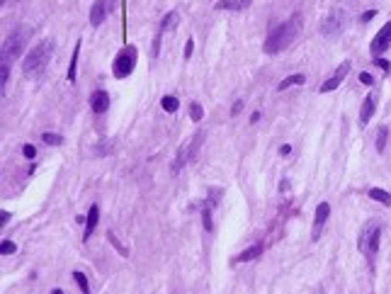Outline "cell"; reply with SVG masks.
<instances>
[{"label": "cell", "mask_w": 391, "mask_h": 294, "mask_svg": "<svg viewBox=\"0 0 391 294\" xmlns=\"http://www.w3.org/2000/svg\"><path fill=\"white\" fill-rule=\"evenodd\" d=\"M299 32H301V17L299 15H294V17H289L287 22H282V24H277L270 34H267V39H265V54H279V51H284L297 37H299Z\"/></svg>", "instance_id": "6da1fadb"}, {"label": "cell", "mask_w": 391, "mask_h": 294, "mask_svg": "<svg viewBox=\"0 0 391 294\" xmlns=\"http://www.w3.org/2000/svg\"><path fill=\"white\" fill-rule=\"evenodd\" d=\"M51 54H54V42L44 39L42 44H37L34 49H29L27 56L22 59V73L34 75V73H39V71H44L46 64H49V59H51Z\"/></svg>", "instance_id": "7a4b0ae2"}, {"label": "cell", "mask_w": 391, "mask_h": 294, "mask_svg": "<svg viewBox=\"0 0 391 294\" xmlns=\"http://www.w3.org/2000/svg\"><path fill=\"white\" fill-rule=\"evenodd\" d=\"M27 37L29 32L27 29H12L7 34V39L2 42V64H12L15 59L22 56V49L27 44Z\"/></svg>", "instance_id": "3957f363"}, {"label": "cell", "mask_w": 391, "mask_h": 294, "mask_svg": "<svg viewBox=\"0 0 391 294\" xmlns=\"http://www.w3.org/2000/svg\"><path fill=\"white\" fill-rule=\"evenodd\" d=\"M136 61H138L136 46H124L112 61V75L115 78H129L136 68Z\"/></svg>", "instance_id": "277c9868"}, {"label": "cell", "mask_w": 391, "mask_h": 294, "mask_svg": "<svg viewBox=\"0 0 391 294\" xmlns=\"http://www.w3.org/2000/svg\"><path fill=\"white\" fill-rule=\"evenodd\" d=\"M379 241H382V228H379L377 224H369V226L365 228L362 238H360L362 253H365L367 258H374V255L379 253Z\"/></svg>", "instance_id": "5b68a950"}, {"label": "cell", "mask_w": 391, "mask_h": 294, "mask_svg": "<svg viewBox=\"0 0 391 294\" xmlns=\"http://www.w3.org/2000/svg\"><path fill=\"white\" fill-rule=\"evenodd\" d=\"M115 7H117V0H95L92 7H90V24H92V27H100Z\"/></svg>", "instance_id": "8992f818"}, {"label": "cell", "mask_w": 391, "mask_h": 294, "mask_svg": "<svg viewBox=\"0 0 391 294\" xmlns=\"http://www.w3.org/2000/svg\"><path fill=\"white\" fill-rule=\"evenodd\" d=\"M389 46H391V20L374 34V39L369 44V51H372V56H382Z\"/></svg>", "instance_id": "52a82bcc"}, {"label": "cell", "mask_w": 391, "mask_h": 294, "mask_svg": "<svg viewBox=\"0 0 391 294\" xmlns=\"http://www.w3.org/2000/svg\"><path fill=\"white\" fill-rule=\"evenodd\" d=\"M202 136H204V134H195L190 144H185V146L178 148V156H175V160H173V173H178V170H183V168H185V163L192 158V151L202 144Z\"/></svg>", "instance_id": "ba28073f"}, {"label": "cell", "mask_w": 391, "mask_h": 294, "mask_svg": "<svg viewBox=\"0 0 391 294\" xmlns=\"http://www.w3.org/2000/svg\"><path fill=\"white\" fill-rule=\"evenodd\" d=\"M347 73H350V61H343V64L333 71V75H330L326 83L321 85V92H330V90H335V88L345 80V75H347Z\"/></svg>", "instance_id": "9c48e42d"}, {"label": "cell", "mask_w": 391, "mask_h": 294, "mask_svg": "<svg viewBox=\"0 0 391 294\" xmlns=\"http://www.w3.org/2000/svg\"><path fill=\"white\" fill-rule=\"evenodd\" d=\"M328 217H330V204H328V202H321V204L316 207V214H314V233H311L314 241H319V236H321V231H323V226H326Z\"/></svg>", "instance_id": "30bf717a"}, {"label": "cell", "mask_w": 391, "mask_h": 294, "mask_svg": "<svg viewBox=\"0 0 391 294\" xmlns=\"http://www.w3.org/2000/svg\"><path fill=\"white\" fill-rule=\"evenodd\" d=\"M90 110L95 114H105L110 110V92L107 90H95L90 95Z\"/></svg>", "instance_id": "8fae6325"}, {"label": "cell", "mask_w": 391, "mask_h": 294, "mask_svg": "<svg viewBox=\"0 0 391 294\" xmlns=\"http://www.w3.org/2000/svg\"><path fill=\"white\" fill-rule=\"evenodd\" d=\"M97 221H100V207H97V204H90L88 217H85V231H83V241H85V243L90 241L92 231L97 228Z\"/></svg>", "instance_id": "7c38bea8"}, {"label": "cell", "mask_w": 391, "mask_h": 294, "mask_svg": "<svg viewBox=\"0 0 391 294\" xmlns=\"http://www.w3.org/2000/svg\"><path fill=\"white\" fill-rule=\"evenodd\" d=\"M374 112H377V95H367L362 102V110H360V124L367 127L369 119L374 117Z\"/></svg>", "instance_id": "4fadbf2b"}, {"label": "cell", "mask_w": 391, "mask_h": 294, "mask_svg": "<svg viewBox=\"0 0 391 294\" xmlns=\"http://www.w3.org/2000/svg\"><path fill=\"white\" fill-rule=\"evenodd\" d=\"M340 27H343V12H340V10H335L330 17H326L323 34H335V32H340Z\"/></svg>", "instance_id": "5bb4252c"}, {"label": "cell", "mask_w": 391, "mask_h": 294, "mask_svg": "<svg viewBox=\"0 0 391 294\" xmlns=\"http://www.w3.org/2000/svg\"><path fill=\"white\" fill-rule=\"evenodd\" d=\"M262 248H265L262 243H255V246L246 248L243 253H238V255L233 258V263H248V260H255V258H258V255L262 253Z\"/></svg>", "instance_id": "9a60e30c"}, {"label": "cell", "mask_w": 391, "mask_h": 294, "mask_svg": "<svg viewBox=\"0 0 391 294\" xmlns=\"http://www.w3.org/2000/svg\"><path fill=\"white\" fill-rule=\"evenodd\" d=\"M178 22H180V15H178V10H170V12H165V15H163L158 32H161V34H165V32H168V29H173Z\"/></svg>", "instance_id": "2e32d148"}, {"label": "cell", "mask_w": 391, "mask_h": 294, "mask_svg": "<svg viewBox=\"0 0 391 294\" xmlns=\"http://www.w3.org/2000/svg\"><path fill=\"white\" fill-rule=\"evenodd\" d=\"M248 5H251V0H216L214 2L216 10H243Z\"/></svg>", "instance_id": "e0dca14e"}, {"label": "cell", "mask_w": 391, "mask_h": 294, "mask_svg": "<svg viewBox=\"0 0 391 294\" xmlns=\"http://www.w3.org/2000/svg\"><path fill=\"white\" fill-rule=\"evenodd\" d=\"M161 107H163V112L175 114V112L180 110V100H178L175 95H163V97H161Z\"/></svg>", "instance_id": "ac0fdd59"}, {"label": "cell", "mask_w": 391, "mask_h": 294, "mask_svg": "<svg viewBox=\"0 0 391 294\" xmlns=\"http://www.w3.org/2000/svg\"><path fill=\"white\" fill-rule=\"evenodd\" d=\"M367 195H369L374 202H379V204H384V207H391V192H387V190H382V187H372Z\"/></svg>", "instance_id": "d6986e66"}, {"label": "cell", "mask_w": 391, "mask_h": 294, "mask_svg": "<svg viewBox=\"0 0 391 294\" xmlns=\"http://www.w3.org/2000/svg\"><path fill=\"white\" fill-rule=\"evenodd\" d=\"M306 83V75H301V73H294V75H287L279 85H277V90L282 92V90H287V88H292V85H304Z\"/></svg>", "instance_id": "ffe728a7"}, {"label": "cell", "mask_w": 391, "mask_h": 294, "mask_svg": "<svg viewBox=\"0 0 391 294\" xmlns=\"http://www.w3.org/2000/svg\"><path fill=\"white\" fill-rule=\"evenodd\" d=\"M387 141H389V127H387V124H382V127L377 129V139H374V146H377V151H379V153H384Z\"/></svg>", "instance_id": "44dd1931"}, {"label": "cell", "mask_w": 391, "mask_h": 294, "mask_svg": "<svg viewBox=\"0 0 391 294\" xmlns=\"http://www.w3.org/2000/svg\"><path fill=\"white\" fill-rule=\"evenodd\" d=\"M78 59H80V42L75 44V49H73V56H70V66H68V80H70V83L75 80V68H78Z\"/></svg>", "instance_id": "7402d4cb"}, {"label": "cell", "mask_w": 391, "mask_h": 294, "mask_svg": "<svg viewBox=\"0 0 391 294\" xmlns=\"http://www.w3.org/2000/svg\"><path fill=\"white\" fill-rule=\"evenodd\" d=\"M42 141L49 144V146H61V144H64V136H61V134H54V132H44V134H42Z\"/></svg>", "instance_id": "603a6c76"}, {"label": "cell", "mask_w": 391, "mask_h": 294, "mask_svg": "<svg viewBox=\"0 0 391 294\" xmlns=\"http://www.w3.org/2000/svg\"><path fill=\"white\" fill-rule=\"evenodd\" d=\"M211 209H214V207H209V204H204V207H202V224H204V228H207V231H214V219H211Z\"/></svg>", "instance_id": "cb8c5ba5"}, {"label": "cell", "mask_w": 391, "mask_h": 294, "mask_svg": "<svg viewBox=\"0 0 391 294\" xmlns=\"http://www.w3.org/2000/svg\"><path fill=\"white\" fill-rule=\"evenodd\" d=\"M73 280H75V285L80 287V292H83V294L90 292V285H88V277H85V272L75 270V272H73Z\"/></svg>", "instance_id": "d4e9b609"}, {"label": "cell", "mask_w": 391, "mask_h": 294, "mask_svg": "<svg viewBox=\"0 0 391 294\" xmlns=\"http://www.w3.org/2000/svg\"><path fill=\"white\" fill-rule=\"evenodd\" d=\"M190 119H192V122L204 119V107H202L199 102H192V105H190Z\"/></svg>", "instance_id": "484cf974"}, {"label": "cell", "mask_w": 391, "mask_h": 294, "mask_svg": "<svg viewBox=\"0 0 391 294\" xmlns=\"http://www.w3.org/2000/svg\"><path fill=\"white\" fill-rule=\"evenodd\" d=\"M221 195H224V190L219 187V190H209V200H207V204L209 207H216L219 202H221Z\"/></svg>", "instance_id": "4316f807"}, {"label": "cell", "mask_w": 391, "mask_h": 294, "mask_svg": "<svg viewBox=\"0 0 391 294\" xmlns=\"http://www.w3.org/2000/svg\"><path fill=\"white\" fill-rule=\"evenodd\" d=\"M107 241H110V243H112V246H115V248H117V250H119V253H122V255H124V258H127V255H129V250H127V248H124V246H122V243H119V241H117V236H115V233H112V231H107Z\"/></svg>", "instance_id": "83f0119b"}, {"label": "cell", "mask_w": 391, "mask_h": 294, "mask_svg": "<svg viewBox=\"0 0 391 294\" xmlns=\"http://www.w3.org/2000/svg\"><path fill=\"white\" fill-rule=\"evenodd\" d=\"M7 80H10V64H2V66H0V88H2V90H5Z\"/></svg>", "instance_id": "f1b7e54d"}, {"label": "cell", "mask_w": 391, "mask_h": 294, "mask_svg": "<svg viewBox=\"0 0 391 294\" xmlns=\"http://www.w3.org/2000/svg\"><path fill=\"white\" fill-rule=\"evenodd\" d=\"M15 250H17V246H15L12 241H2V243H0V253H2V255H12Z\"/></svg>", "instance_id": "f546056e"}, {"label": "cell", "mask_w": 391, "mask_h": 294, "mask_svg": "<svg viewBox=\"0 0 391 294\" xmlns=\"http://www.w3.org/2000/svg\"><path fill=\"white\" fill-rule=\"evenodd\" d=\"M374 64L384 71L387 75H391V61H387V59H382V56H374Z\"/></svg>", "instance_id": "4dcf8cb0"}, {"label": "cell", "mask_w": 391, "mask_h": 294, "mask_svg": "<svg viewBox=\"0 0 391 294\" xmlns=\"http://www.w3.org/2000/svg\"><path fill=\"white\" fill-rule=\"evenodd\" d=\"M22 156H24L27 160H34V158H37V148L32 146V144H24V146H22Z\"/></svg>", "instance_id": "1f68e13d"}, {"label": "cell", "mask_w": 391, "mask_h": 294, "mask_svg": "<svg viewBox=\"0 0 391 294\" xmlns=\"http://www.w3.org/2000/svg\"><path fill=\"white\" fill-rule=\"evenodd\" d=\"M374 17H377V10L372 7V10H365V12L360 15V22H372Z\"/></svg>", "instance_id": "d6a6232c"}, {"label": "cell", "mask_w": 391, "mask_h": 294, "mask_svg": "<svg viewBox=\"0 0 391 294\" xmlns=\"http://www.w3.org/2000/svg\"><path fill=\"white\" fill-rule=\"evenodd\" d=\"M192 51H195V39L190 37V39L185 42V59H190V56H192Z\"/></svg>", "instance_id": "836d02e7"}, {"label": "cell", "mask_w": 391, "mask_h": 294, "mask_svg": "<svg viewBox=\"0 0 391 294\" xmlns=\"http://www.w3.org/2000/svg\"><path fill=\"white\" fill-rule=\"evenodd\" d=\"M360 83H362V85H372V83H374V75L362 71V73H360Z\"/></svg>", "instance_id": "e575fe53"}, {"label": "cell", "mask_w": 391, "mask_h": 294, "mask_svg": "<svg viewBox=\"0 0 391 294\" xmlns=\"http://www.w3.org/2000/svg\"><path fill=\"white\" fill-rule=\"evenodd\" d=\"M161 39H163V34L158 32V34H156V39H153V56H158V54H161Z\"/></svg>", "instance_id": "d590c367"}, {"label": "cell", "mask_w": 391, "mask_h": 294, "mask_svg": "<svg viewBox=\"0 0 391 294\" xmlns=\"http://www.w3.org/2000/svg\"><path fill=\"white\" fill-rule=\"evenodd\" d=\"M241 110H243V100H238V102H233V107H231V117H236V114H241Z\"/></svg>", "instance_id": "8d00e7d4"}, {"label": "cell", "mask_w": 391, "mask_h": 294, "mask_svg": "<svg viewBox=\"0 0 391 294\" xmlns=\"http://www.w3.org/2000/svg\"><path fill=\"white\" fill-rule=\"evenodd\" d=\"M10 217H12L10 212H0V226H5V224L10 221Z\"/></svg>", "instance_id": "74e56055"}, {"label": "cell", "mask_w": 391, "mask_h": 294, "mask_svg": "<svg viewBox=\"0 0 391 294\" xmlns=\"http://www.w3.org/2000/svg\"><path fill=\"white\" fill-rule=\"evenodd\" d=\"M289 153H292V146H289V144H282V146H279V156H289Z\"/></svg>", "instance_id": "f35d334b"}, {"label": "cell", "mask_w": 391, "mask_h": 294, "mask_svg": "<svg viewBox=\"0 0 391 294\" xmlns=\"http://www.w3.org/2000/svg\"><path fill=\"white\" fill-rule=\"evenodd\" d=\"M255 122H260V112H253V114H251V124H255Z\"/></svg>", "instance_id": "ab89813d"}]
</instances>
